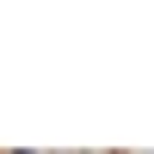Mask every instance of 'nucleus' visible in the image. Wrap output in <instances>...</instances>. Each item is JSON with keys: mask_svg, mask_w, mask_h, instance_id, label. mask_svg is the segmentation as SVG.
Instances as JSON below:
<instances>
[{"mask_svg": "<svg viewBox=\"0 0 154 154\" xmlns=\"http://www.w3.org/2000/svg\"><path fill=\"white\" fill-rule=\"evenodd\" d=\"M6 154H31V148H6Z\"/></svg>", "mask_w": 154, "mask_h": 154, "instance_id": "obj_1", "label": "nucleus"}]
</instances>
